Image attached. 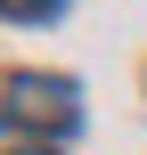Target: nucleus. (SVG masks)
<instances>
[{"instance_id":"1","label":"nucleus","mask_w":147,"mask_h":155,"mask_svg":"<svg viewBox=\"0 0 147 155\" xmlns=\"http://www.w3.org/2000/svg\"><path fill=\"white\" fill-rule=\"evenodd\" d=\"M8 114L33 123V131H74V123H82L65 74H8Z\"/></svg>"},{"instance_id":"2","label":"nucleus","mask_w":147,"mask_h":155,"mask_svg":"<svg viewBox=\"0 0 147 155\" xmlns=\"http://www.w3.org/2000/svg\"><path fill=\"white\" fill-rule=\"evenodd\" d=\"M57 0H0V16H49Z\"/></svg>"},{"instance_id":"3","label":"nucleus","mask_w":147,"mask_h":155,"mask_svg":"<svg viewBox=\"0 0 147 155\" xmlns=\"http://www.w3.org/2000/svg\"><path fill=\"white\" fill-rule=\"evenodd\" d=\"M16 155H57V147H16Z\"/></svg>"}]
</instances>
